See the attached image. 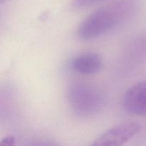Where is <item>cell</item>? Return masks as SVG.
Segmentation results:
<instances>
[{"instance_id": "obj_1", "label": "cell", "mask_w": 146, "mask_h": 146, "mask_svg": "<svg viewBox=\"0 0 146 146\" xmlns=\"http://www.w3.org/2000/svg\"><path fill=\"white\" fill-rule=\"evenodd\" d=\"M135 8L134 0H119L98 9L80 25L78 36L88 40L106 34L129 18Z\"/></svg>"}, {"instance_id": "obj_2", "label": "cell", "mask_w": 146, "mask_h": 146, "mask_svg": "<svg viewBox=\"0 0 146 146\" xmlns=\"http://www.w3.org/2000/svg\"><path fill=\"white\" fill-rule=\"evenodd\" d=\"M68 98L74 112L80 116H91L102 109L104 98L99 91L85 83L71 84L68 91Z\"/></svg>"}, {"instance_id": "obj_3", "label": "cell", "mask_w": 146, "mask_h": 146, "mask_svg": "<svg viewBox=\"0 0 146 146\" xmlns=\"http://www.w3.org/2000/svg\"><path fill=\"white\" fill-rule=\"evenodd\" d=\"M141 130L137 123H124L113 127L100 136L91 146H123Z\"/></svg>"}, {"instance_id": "obj_4", "label": "cell", "mask_w": 146, "mask_h": 146, "mask_svg": "<svg viewBox=\"0 0 146 146\" xmlns=\"http://www.w3.org/2000/svg\"><path fill=\"white\" fill-rule=\"evenodd\" d=\"M126 111L135 115H146V80L130 88L123 97Z\"/></svg>"}, {"instance_id": "obj_5", "label": "cell", "mask_w": 146, "mask_h": 146, "mask_svg": "<svg viewBox=\"0 0 146 146\" xmlns=\"http://www.w3.org/2000/svg\"><path fill=\"white\" fill-rule=\"evenodd\" d=\"M102 67V59L94 53H86L76 57L71 61V68L81 74L89 75L98 72Z\"/></svg>"}, {"instance_id": "obj_6", "label": "cell", "mask_w": 146, "mask_h": 146, "mask_svg": "<svg viewBox=\"0 0 146 146\" xmlns=\"http://www.w3.org/2000/svg\"><path fill=\"white\" fill-rule=\"evenodd\" d=\"M104 0H74L73 6L76 9H83L90 7Z\"/></svg>"}, {"instance_id": "obj_7", "label": "cell", "mask_w": 146, "mask_h": 146, "mask_svg": "<svg viewBox=\"0 0 146 146\" xmlns=\"http://www.w3.org/2000/svg\"><path fill=\"white\" fill-rule=\"evenodd\" d=\"M15 138L13 136H7L4 138L0 143V146H14Z\"/></svg>"}, {"instance_id": "obj_8", "label": "cell", "mask_w": 146, "mask_h": 146, "mask_svg": "<svg viewBox=\"0 0 146 146\" xmlns=\"http://www.w3.org/2000/svg\"><path fill=\"white\" fill-rule=\"evenodd\" d=\"M27 146H58L51 142L47 141H34V142L29 143Z\"/></svg>"}, {"instance_id": "obj_9", "label": "cell", "mask_w": 146, "mask_h": 146, "mask_svg": "<svg viewBox=\"0 0 146 146\" xmlns=\"http://www.w3.org/2000/svg\"><path fill=\"white\" fill-rule=\"evenodd\" d=\"M4 1V0H1V1Z\"/></svg>"}]
</instances>
